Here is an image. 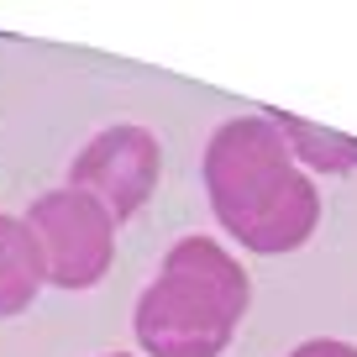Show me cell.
<instances>
[{
  "label": "cell",
  "mask_w": 357,
  "mask_h": 357,
  "mask_svg": "<svg viewBox=\"0 0 357 357\" xmlns=\"http://www.w3.org/2000/svg\"><path fill=\"white\" fill-rule=\"evenodd\" d=\"M43 252H37L32 231L22 215H0V321L32 310V300L43 294Z\"/></svg>",
  "instance_id": "5"
},
{
  "label": "cell",
  "mask_w": 357,
  "mask_h": 357,
  "mask_svg": "<svg viewBox=\"0 0 357 357\" xmlns=\"http://www.w3.org/2000/svg\"><path fill=\"white\" fill-rule=\"evenodd\" d=\"M163 174V147L147 126H105L68 163V190L89 195L116 226L147 205Z\"/></svg>",
  "instance_id": "4"
},
{
  "label": "cell",
  "mask_w": 357,
  "mask_h": 357,
  "mask_svg": "<svg viewBox=\"0 0 357 357\" xmlns=\"http://www.w3.org/2000/svg\"><path fill=\"white\" fill-rule=\"evenodd\" d=\"M205 195L221 231L263 257L305 247L321 226V195L268 116L215 126L205 147Z\"/></svg>",
  "instance_id": "1"
},
{
  "label": "cell",
  "mask_w": 357,
  "mask_h": 357,
  "mask_svg": "<svg viewBox=\"0 0 357 357\" xmlns=\"http://www.w3.org/2000/svg\"><path fill=\"white\" fill-rule=\"evenodd\" d=\"M279 126V137L289 142V158L300 168H315V174H352L357 168V137H342V132H321V126L300 121V116H268Z\"/></svg>",
  "instance_id": "6"
},
{
  "label": "cell",
  "mask_w": 357,
  "mask_h": 357,
  "mask_svg": "<svg viewBox=\"0 0 357 357\" xmlns=\"http://www.w3.org/2000/svg\"><path fill=\"white\" fill-rule=\"evenodd\" d=\"M111 357H126V352H111Z\"/></svg>",
  "instance_id": "8"
},
{
  "label": "cell",
  "mask_w": 357,
  "mask_h": 357,
  "mask_svg": "<svg viewBox=\"0 0 357 357\" xmlns=\"http://www.w3.org/2000/svg\"><path fill=\"white\" fill-rule=\"evenodd\" d=\"M43 252V273L58 289H95L116 263V221L79 190H47L22 215Z\"/></svg>",
  "instance_id": "3"
},
{
  "label": "cell",
  "mask_w": 357,
  "mask_h": 357,
  "mask_svg": "<svg viewBox=\"0 0 357 357\" xmlns=\"http://www.w3.org/2000/svg\"><path fill=\"white\" fill-rule=\"evenodd\" d=\"M289 357H357L352 342H336V336H315V342H300Z\"/></svg>",
  "instance_id": "7"
},
{
  "label": "cell",
  "mask_w": 357,
  "mask_h": 357,
  "mask_svg": "<svg viewBox=\"0 0 357 357\" xmlns=\"http://www.w3.org/2000/svg\"><path fill=\"white\" fill-rule=\"evenodd\" d=\"M252 305L247 268L211 236H178L132 315L147 357H221Z\"/></svg>",
  "instance_id": "2"
}]
</instances>
